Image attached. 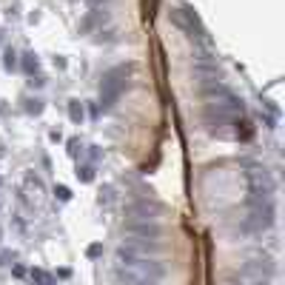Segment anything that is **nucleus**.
<instances>
[{"instance_id":"2","label":"nucleus","mask_w":285,"mask_h":285,"mask_svg":"<svg viewBox=\"0 0 285 285\" xmlns=\"http://www.w3.org/2000/svg\"><path fill=\"white\" fill-rule=\"evenodd\" d=\"M32 279H37L40 285H54V279L46 274V271H40V268H37V271H32Z\"/></svg>"},{"instance_id":"1","label":"nucleus","mask_w":285,"mask_h":285,"mask_svg":"<svg viewBox=\"0 0 285 285\" xmlns=\"http://www.w3.org/2000/svg\"><path fill=\"white\" fill-rule=\"evenodd\" d=\"M166 274V268L157 259L149 257V251L134 245H120L114 257V279L120 285H157Z\"/></svg>"}]
</instances>
